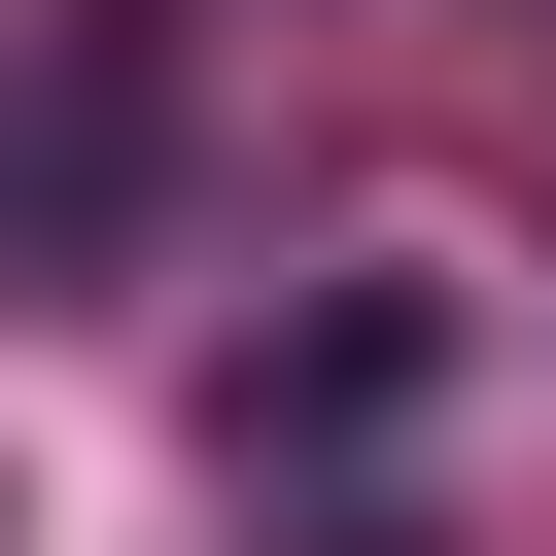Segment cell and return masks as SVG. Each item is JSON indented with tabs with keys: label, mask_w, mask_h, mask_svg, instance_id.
Returning <instances> with one entry per match:
<instances>
[{
	"label": "cell",
	"mask_w": 556,
	"mask_h": 556,
	"mask_svg": "<svg viewBox=\"0 0 556 556\" xmlns=\"http://www.w3.org/2000/svg\"><path fill=\"white\" fill-rule=\"evenodd\" d=\"M174 174V0H0V278Z\"/></svg>",
	"instance_id": "cell-1"
}]
</instances>
